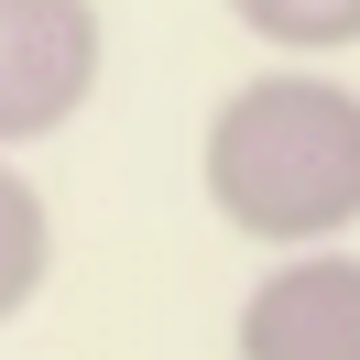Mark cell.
Segmentation results:
<instances>
[{"label":"cell","mask_w":360,"mask_h":360,"mask_svg":"<svg viewBox=\"0 0 360 360\" xmlns=\"http://www.w3.org/2000/svg\"><path fill=\"white\" fill-rule=\"evenodd\" d=\"M197 197L262 251H338L360 229V88L306 55L251 66L197 131Z\"/></svg>","instance_id":"1"},{"label":"cell","mask_w":360,"mask_h":360,"mask_svg":"<svg viewBox=\"0 0 360 360\" xmlns=\"http://www.w3.org/2000/svg\"><path fill=\"white\" fill-rule=\"evenodd\" d=\"M110 77L98 0H0V153L55 142Z\"/></svg>","instance_id":"2"},{"label":"cell","mask_w":360,"mask_h":360,"mask_svg":"<svg viewBox=\"0 0 360 360\" xmlns=\"http://www.w3.org/2000/svg\"><path fill=\"white\" fill-rule=\"evenodd\" d=\"M229 338L240 360H360V251H273Z\"/></svg>","instance_id":"3"},{"label":"cell","mask_w":360,"mask_h":360,"mask_svg":"<svg viewBox=\"0 0 360 360\" xmlns=\"http://www.w3.org/2000/svg\"><path fill=\"white\" fill-rule=\"evenodd\" d=\"M44 284H55V207H44V186H33L22 164L0 153V328L33 316Z\"/></svg>","instance_id":"4"},{"label":"cell","mask_w":360,"mask_h":360,"mask_svg":"<svg viewBox=\"0 0 360 360\" xmlns=\"http://www.w3.org/2000/svg\"><path fill=\"white\" fill-rule=\"evenodd\" d=\"M229 22L273 55H349L360 44V0H229Z\"/></svg>","instance_id":"5"}]
</instances>
